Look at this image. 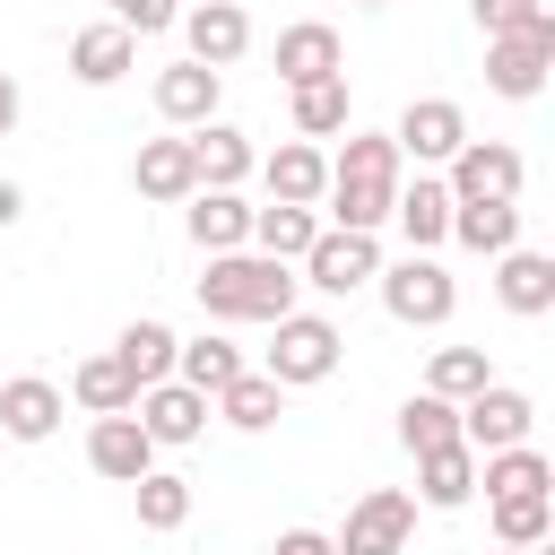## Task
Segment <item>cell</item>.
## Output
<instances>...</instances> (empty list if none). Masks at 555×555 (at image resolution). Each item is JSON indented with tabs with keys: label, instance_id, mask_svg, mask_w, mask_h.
I'll list each match as a JSON object with an SVG mask.
<instances>
[{
	"label": "cell",
	"instance_id": "5bb4252c",
	"mask_svg": "<svg viewBox=\"0 0 555 555\" xmlns=\"http://www.w3.org/2000/svg\"><path fill=\"white\" fill-rule=\"evenodd\" d=\"M555 61V35H486V87L494 95H538Z\"/></svg>",
	"mask_w": 555,
	"mask_h": 555
},
{
	"label": "cell",
	"instance_id": "3957f363",
	"mask_svg": "<svg viewBox=\"0 0 555 555\" xmlns=\"http://www.w3.org/2000/svg\"><path fill=\"white\" fill-rule=\"evenodd\" d=\"M451 304H460V286H451V269H442L434 251H408V260L382 269V312H390V321L434 330V321H451Z\"/></svg>",
	"mask_w": 555,
	"mask_h": 555
},
{
	"label": "cell",
	"instance_id": "d6a6232c",
	"mask_svg": "<svg viewBox=\"0 0 555 555\" xmlns=\"http://www.w3.org/2000/svg\"><path fill=\"white\" fill-rule=\"evenodd\" d=\"M130 494H139V529H182L191 520V477H173V468H147Z\"/></svg>",
	"mask_w": 555,
	"mask_h": 555
},
{
	"label": "cell",
	"instance_id": "ac0fdd59",
	"mask_svg": "<svg viewBox=\"0 0 555 555\" xmlns=\"http://www.w3.org/2000/svg\"><path fill=\"white\" fill-rule=\"evenodd\" d=\"M139 199H191L199 191V165H191V139H147L139 165H130Z\"/></svg>",
	"mask_w": 555,
	"mask_h": 555
},
{
	"label": "cell",
	"instance_id": "4dcf8cb0",
	"mask_svg": "<svg viewBox=\"0 0 555 555\" xmlns=\"http://www.w3.org/2000/svg\"><path fill=\"white\" fill-rule=\"evenodd\" d=\"M278 399H286V390H278L269 373H234V382L217 390V416H225L234 434H269V425H278Z\"/></svg>",
	"mask_w": 555,
	"mask_h": 555
},
{
	"label": "cell",
	"instance_id": "b9f144b4",
	"mask_svg": "<svg viewBox=\"0 0 555 555\" xmlns=\"http://www.w3.org/2000/svg\"><path fill=\"white\" fill-rule=\"evenodd\" d=\"M503 555H546V546H503Z\"/></svg>",
	"mask_w": 555,
	"mask_h": 555
},
{
	"label": "cell",
	"instance_id": "9a60e30c",
	"mask_svg": "<svg viewBox=\"0 0 555 555\" xmlns=\"http://www.w3.org/2000/svg\"><path fill=\"white\" fill-rule=\"evenodd\" d=\"M260 173H269V199H278V208H321V191H330V156H321L312 139H286Z\"/></svg>",
	"mask_w": 555,
	"mask_h": 555
},
{
	"label": "cell",
	"instance_id": "83f0119b",
	"mask_svg": "<svg viewBox=\"0 0 555 555\" xmlns=\"http://www.w3.org/2000/svg\"><path fill=\"white\" fill-rule=\"evenodd\" d=\"M477 486H486V503H494V494H555V468H546V451L512 442V451H486Z\"/></svg>",
	"mask_w": 555,
	"mask_h": 555
},
{
	"label": "cell",
	"instance_id": "5b68a950",
	"mask_svg": "<svg viewBox=\"0 0 555 555\" xmlns=\"http://www.w3.org/2000/svg\"><path fill=\"white\" fill-rule=\"evenodd\" d=\"M408 538H416V494L373 486V494L347 512V529H338L330 546H338V555H408Z\"/></svg>",
	"mask_w": 555,
	"mask_h": 555
},
{
	"label": "cell",
	"instance_id": "52a82bcc",
	"mask_svg": "<svg viewBox=\"0 0 555 555\" xmlns=\"http://www.w3.org/2000/svg\"><path fill=\"white\" fill-rule=\"evenodd\" d=\"M390 147H399V156H416V165H451V156L468 147V113H460L451 95H416V104L399 113Z\"/></svg>",
	"mask_w": 555,
	"mask_h": 555
},
{
	"label": "cell",
	"instance_id": "2e32d148",
	"mask_svg": "<svg viewBox=\"0 0 555 555\" xmlns=\"http://www.w3.org/2000/svg\"><path fill=\"white\" fill-rule=\"evenodd\" d=\"M191 165H199V191H234L260 156H251V139H243L234 121H199V130H191Z\"/></svg>",
	"mask_w": 555,
	"mask_h": 555
},
{
	"label": "cell",
	"instance_id": "7bdbcfd3",
	"mask_svg": "<svg viewBox=\"0 0 555 555\" xmlns=\"http://www.w3.org/2000/svg\"><path fill=\"white\" fill-rule=\"evenodd\" d=\"M356 9H390V0H356Z\"/></svg>",
	"mask_w": 555,
	"mask_h": 555
},
{
	"label": "cell",
	"instance_id": "ba28073f",
	"mask_svg": "<svg viewBox=\"0 0 555 555\" xmlns=\"http://www.w3.org/2000/svg\"><path fill=\"white\" fill-rule=\"evenodd\" d=\"M520 182H529V165H520V147H503V139H468L460 156H451V199H520Z\"/></svg>",
	"mask_w": 555,
	"mask_h": 555
},
{
	"label": "cell",
	"instance_id": "484cf974",
	"mask_svg": "<svg viewBox=\"0 0 555 555\" xmlns=\"http://www.w3.org/2000/svg\"><path fill=\"white\" fill-rule=\"evenodd\" d=\"M416 494H425L434 512H460V503L477 494V451H468V442H451V451H425V460H416Z\"/></svg>",
	"mask_w": 555,
	"mask_h": 555
},
{
	"label": "cell",
	"instance_id": "603a6c76",
	"mask_svg": "<svg viewBox=\"0 0 555 555\" xmlns=\"http://www.w3.org/2000/svg\"><path fill=\"white\" fill-rule=\"evenodd\" d=\"M390 217H399V234H408V251H434V243L451 234V191L416 173V182H408V191L390 199Z\"/></svg>",
	"mask_w": 555,
	"mask_h": 555
},
{
	"label": "cell",
	"instance_id": "e575fe53",
	"mask_svg": "<svg viewBox=\"0 0 555 555\" xmlns=\"http://www.w3.org/2000/svg\"><path fill=\"white\" fill-rule=\"evenodd\" d=\"M486 382H494V373H486V347H434V373H425V390H434V399H451V408H460V399H468V390H486Z\"/></svg>",
	"mask_w": 555,
	"mask_h": 555
},
{
	"label": "cell",
	"instance_id": "7a4b0ae2",
	"mask_svg": "<svg viewBox=\"0 0 555 555\" xmlns=\"http://www.w3.org/2000/svg\"><path fill=\"white\" fill-rule=\"evenodd\" d=\"M295 286L304 278H286V260H269V251H208L199 312H217V321H286Z\"/></svg>",
	"mask_w": 555,
	"mask_h": 555
},
{
	"label": "cell",
	"instance_id": "f35d334b",
	"mask_svg": "<svg viewBox=\"0 0 555 555\" xmlns=\"http://www.w3.org/2000/svg\"><path fill=\"white\" fill-rule=\"evenodd\" d=\"M269 555H338V546H330V538H321V529H286V538H278V546H269Z\"/></svg>",
	"mask_w": 555,
	"mask_h": 555
},
{
	"label": "cell",
	"instance_id": "8fae6325",
	"mask_svg": "<svg viewBox=\"0 0 555 555\" xmlns=\"http://www.w3.org/2000/svg\"><path fill=\"white\" fill-rule=\"evenodd\" d=\"M87 468L113 477V486H139V477L156 468V442L139 434V416H95V425H87Z\"/></svg>",
	"mask_w": 555,
	"mask_h": 555
},
{
	"label": "cell",
	"instance_id": "4316f807",
	"mask_svg": "<svg viewBox=\"0 0 555 555\" xmlns=\"http://www.w3.org/2000/svg\"><path fill=\"white\" fill-rule=\"evenodd\" d=\"M173 347H182V338H173L165 321H130V330L113 338V356H121V373H130L139 390H147V382H173Z\"/></svg>",
	"mask_w": 555,
	"mask_h": 555
},
{
	"label": "cell",
	"instance_id": "f546056e",
	"mask_svg": "<svg viewBox=\"0 0 555 555\" xmlns=\"http://www.w3.org/2000/svg\"><path fill=\"white\" fill-rule=\"evenodd\" d=\"M69 390H78L87 416H130V399H139V382L121 373V356H87V364L69 373Z\"/></svg>",
	"mask_w": 555,
	"mask_h": 555
},
{
	"label": "cell",
	"instance_id": "ab89813d",
	"mask_svg": "<svg viewBox=\"0 0 555 555\" xmlns=\"http://www.w3.org/2000/svg\"><path fill=\"white\" fill-rule=\"evenodd\" d=\"M9 130H17V78L0 69V139H9Z\"/></svg>",
	"mask_w": 555,
	"mask_h": 555
},
{
	"label": "cell",
	"instance_id": "d6986e66",
	"mask_svg": "<svg viewBox=\"0 0 555 555\" xmlns=\"http://www.w3.org/2000/svg\"><path fill=\"white\" fill-rule=\"evenodd\" d=\"M451 234L468 251H520V199H451Z\"/></svg>",
	"mask_w": 555,
	"mask_h": 555
},
{
	"label": "cell",
	"instance_id": "44dd1931",
	"mask_svg": "<svg viewBox=\"0 0 555 555\" xmlns=\"http://www.w3.org/2000/svg\"><path fill=\"white\" fill-rule=\"evenodd\" d=\"M156 113H165V121H182V130L217 121V69H199V61H173V69L156 78Z\"/></svg>",
	"mask_w": 555,
	"mask_h": 555
},
{
	"label": "cell",
	"instance_id": "9c48e42d",
	"mask_svg": "<svg viewBox=\"0 0 555 555\" xmlns=\"http://www.w3.org/2000/svg\"><path fill=\"white\" fill-rule=\"evenodd\" d=\"M364 278H382V243H373V234H347V225H321V243L304 251V286L347 295V286H364Z\"/></svg>",
	"mask_w": 555,
	"mask_h": 555
},
{
	"label": "cell",
	"instance_id": "4fadbf2b",
	"mask_svg": "<svg viewBox=\"0 0 555 555\" xmlns=\"http://www.w3.org/2000/svg\"><path fill=\"white\" fill-rule=\"evenodd\" d=\"M278 78H286V87H321V78H347L338 26H321V17L286 26V35H278Z\"/></svg>",
	"mask_w": 555,
	"mask_h": 555
},
{
	"label": "cell",
	"instance_id": "8992f818",
	"mask_svg": "<svg viewBox=\"0 0 555 555\" xmlns=\"http://www.w3.org/2000/svg\"><path fill=\"white\" fill-rule=\"evenodd\" d=\"M529 425H538V408L512 382H486V390L460 399V442L468 451H512V442H529Z\"/></svg>",
	"mask_w": 555,
	"mask_h": 555
},
{
	"label": "cell",
	"instance_id": "ee69618b",
	"mask_svg": "<svg viewBox=\"0 0 555 555\" xmlns=\"http://www.w3.org/2000/svg\"><path fill=\"white\" fill-rule=\"evenodd\" d=\"M191 9H199V0H191Z\"/></svg>",
	"mask_w": 555,
	"mask_h": 555
},
{
	"label": "cell",
	"instance_id": "1f68e13d",
	"mask_svg": "<svg viewBox=\"0 0 555 555\" xmlns=\"http://www.w3.org/2000/svg\"><path fill=\"white\" fill-rule=\"evenodd\" d=\"M399 442H408L416 460H425V451H451V442H460V408L434 399V390H416V399L399 408Z\"/></svg>",
	"mask_w": 555,
	"mask_h": 555
},
{
	"label": "cell",
	"instance_id": "8d00e7d4",
	"mask_svg": "<svg viewBox=\"0 0 555 555\" xmlns=\"http://www.w3.org/2000/svg\"><path fill=\"white\" fill-rule=\"evenodd\" d=\"M486 35H555V0H477Z\"/></svg>",
	"mask_w": 555,
	"mask_h": 555
},
{
	"label": "cell",
	"instance_id": "7402d4cb",
	"mask_svg": "<svg viewBox=\"0 0 555 555\" xmlns=\"http://www.w3.org/2000/svg\"><path fill=\"white\" fill-rule=\"evenodd\" d=\"M494 295H503L520 321L555 312V260H546V251H503V269H494Z\"/></svg>",
	"mask_w": 555,
	"mask_h": 555
},
{
	"label": "cell",
	"instance_id": "277c9868",
	"mask_svg": "<svg viewBox=\"0 0 555 555\" xmlns=\"http://www.w3.org/2000/svg\"><path fill=\"white\" fill-rule=\"evenodd\" d=\"M278 330V347H269V382L278 390H304V382H330L338 373V321H321V312H286V321H269Z\"/></svg>",
	"mask_w": 555,
	"mask_h": 555
},
{
	"label": "cell",
	"instance_id": "f1b7e54d",
	"mask_svg": "<svg viewBox=\"0 0 555 555\" xmlns=\"http://www.w3.org/2000/svg\"><path fill=\"white\" fill-rule=\"evenodd\" d=\"M251 243H260L269 260H304V251L321 243V217H312V208H278V199H269V208H251Z\"/></svg>",
	"mask_w": 555,
	"mask_h": 555
},
{
	"label": "cell",
	"instance_id": "60d3db41",
	"mask_svg": "<svg viewBox=\"0 0 555 555\" xmlns=\"http://www.w3.org/2000/svg\"><path fill=\"white\" fill-rule=\"evenodd\" d=\"M17 208H26V191H17V182H0V225H17Z\"/></svg>",
	"mask_w": 555,
	"mask_h": 555
},
{
	"label": "cell",
	"instance_id": "e0dca14e",
	"mask_svg": "<svg viewBox=\"0 0 555 555\" xmlns=\"http://www.w3.org/2000/svg\"><path fill=\"white\" fill-rule=\"evenodd\" d=\"M130 61H139V35H121V26L69 35V78L78 87H113V78H130Z\"/></svg>",
	"mask_w": 555,
	"mask_h": 555
},
{
	"label": "cell",
	"instance_id": "6da1fadb",
	"mask_svg": "<svg viewBox=\"0 0 555 555\" xmlns=\"http://www.w3.org/2000/svg\"><path fill=\"white\" fill-rule=\"evenodd\" d=\"M321 199H330V217H338L347 234H373V225L390 217V199H399V147H390V130H347Z\"/></svg>",
	"mask_w": 555,
	"mask_h": 555
},
{
	"label": "cell",
	"instance_id": "30bf717a",
	"mask_svg": "<svg viewBox=\"0 0 555 555\" xmlns=\"http://www.w3.org/2000/svg\"><path fill=\"white\" fill-rule=\"evenodd\" d=\"M130 416H139V434L165 451V442H199L208 434V399L199 390H182V382H147L139 399H130Z\"/></svg>",
	"mask_w": 555,
	"mask_h": 555
},
{
	"label": "cell",
	"instance_id": "74e56055",
	"mask_svg": "<svg viewBox=\"0 0 555 555\" xmlns=\"http://www.w3.org/2000/svg\"><path fill=\"white\" fill-rule=\"evenodd\" d=\"M104 9H113L121 35H165V26H182V0H104Z\"/></svg>",
	"mask_w": 555,
	"mask_h": 555
},
{
	"label": "cell",
	"instance_id": "ffe728a7",
	"mask_svg": "<svg viewBox=\"0 0 555 555\" xmlns=\"http://www.w3.org/2000/svg\"><path fill=\"white\" fill-rule=\"evenodd\" d=\"M61 425V390L43 382V373H17V382H0V434H17V442H43Z\"/></svg>",
	"mask_w": 555,
	"mask_h": 555
},
{
	"label": "cell",
	"instance_id": "d590c367",
	"mask_svg": "<svg viewBox=\"0 0 555 555\" xmlns=\"http://www.w3.org/2000/svg\"><path fill=\"white\" fill-rule=\"evenodd\" d=\"M295 130H304V139H338V130H347V78L295 87Z\"/></svg>",
	"mask_w": 555,
	"mask_h": 555
},
{
	"label": "cell",
	"instance_id": "7c38bea8",
	"mask_svg": "<svg viewBox=\"0 0 555 555\" xmlns=\"http://www.w3.org/2000/svg\"><path fill=\"white\" fill-rule=\"evenodd\" d=\"M182 35H191V61L225 78V61H243V43H251V17L234 0H199V9H182Z\"/></svg>",
	"mask_w": 555,
	"mask_h": 555
},
{
	"label": "cell",
	"instance_id": "d4e9b609",
	"mask_svg": "<svg viewBox=\"0 0 555 555\" xmlns=\"http://www.w3.org/2000/svg\"><path fill=\"white\" fill-rule=\"evenodd\" d=\"M234 373H251L234 338H191V347H173V382H182V390H199V399H217Z\"/></svg>",
	"mask_w": 555,
	"mask_h": 555
},
{
	"label": "cell",
	"instance_id": "cb8c5ba5",
	"mask_svg": "<svg viewBox=\"0 0 555 555\" xmlns=\"http://www.w3.org/2000/svg\"><path fill=\"white\" fill-rule=\"evenodd\" d=\"M191 243L199 251H243L251 243V208L234 191H191Z\"/></svg>",
	"mask_w": 555,
	"mask_h": 555
},
{
	"label": "cell",
	"instance_id": "836d02e7",
	"mask_svg": "<svg viewBox=\"0 0 555 555\" xmlns=\"http://www.w3.org/2000/svg\"><path fill=\"white\" fill-rule=\"evenodd\" d=\"M555 529V494H494V538L503 546H546Z\"/></svg>",
	"mask_w": 555,
	"mask_h": 555
}]
</instances>
